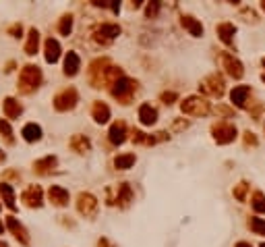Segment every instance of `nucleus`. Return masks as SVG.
Instances as JSON below:
<instances>
[{
	"label": "nucleus",
	"mask_w": 265,
	"mask_h": 247,
	"mask_svg": "<svg viewBox=\"0 0 265 247\" xmlns=\"http://www.w3.org/2000/svg\"><path fill=\"white\" fill-rule=\"evenodd\" d=\"M40 81H42V71L35 65H27L19 75V89L23 94H31L33 89H37Z\"/></svg>",
	"instance_id": "obj_1"
},
{
	"label": "nucleus",
	"mask_w": 265,
	"mask_h": 247,
	"mask_svg": "<svg viewBox=\"0 0 265 247\" xmlns=\"http://www.w3.org/2000/svg\"><path fill=\"white\" fill-rule=\"evenodd\" d=\"M236 125L230 121H217L212 125V135L214 140L220 143V145H226V143H232L236 140Z\"/></svg>",
	"instance_id": "obj_2"
},
{
	"label": "nucleus",
	"mask_w": 265,
	"mask_h": 247,
	"mask_svg": "<svg viewBox=\"0 0 265 247\" xmlns=\"http://www.w3.org/2000/svg\"><path fill=\"white\" fill-rule=\"evenodd\" d=\"M181 110H182V114H189V117H205V114H209V110H212V106H209L205 98L191 96V98L182 100Z\"/></svg>",
	"instance_id": "obj_3"
},
{
	"label": "nucleus",
	"mask_w": 265,
	"mask_h": 247,
	"mask_svg": "<svg viewBox=\"0 0 265 247\" xmlns=\"http://www.w3.org/2000/svg\"><path fill=\"white\" fill-rule=\"evenodd\" d=\"M135 89H137V81L122 77L120 81H116L114 86H112V96H114L116 100H120L122 104H129L131 98H132V94H135Z\"/></svg>",
	"instance_id": "obj_4"
},
{
	"label": "nucleus",
	"mask_w": 265,
	"mask_h": 247,
	"mask_svg": "<svg viewBox=\"0 0 265 247\" xmlns=\"http://www.w3.org/2000/svg\"><path fill=\"white\" fill-rule=\"evenodd\" d=\"M201 91L207 96H214V98H222L224 96V77L217 75V73H212L209 77H205L201 81Z\"/></svg>",
	"instance_id": "obj_5"
},
{
	"label": "nucleus",
	"mask_w": 265,
	"mask_h": 247,
	"mask_svg": "<svg viewBox=\"0 0 265 247\" xmlns=\"http://www.w3.org/2000/svg\"><path fill=\"white\" fill-rule=\"evenodd\" d=\"M222 67L226 69V73H228L232 79H243V75H245V67L243 63L234 56V54H230V52H222Z\"/></svg>",
	"instance_id": "obj_6"
},
{
	"label": "nucleus",
	"mask_w": 265,
	"mask_h": 247,
	"mask_svg": "<svg viewBox=\"0 0 265 247\" xmlns=\"http://www.w3.org/2000/svg\"><path fill=\"white\" fill-rule=\"evenodd\" d=\"M77 100H79V96H77V89L75 88L62 89L60 94H56V98H54V108H56L58 112L71 110V108H75Z\"/></svg>",
	"instance_id": "obj_7"
},
{
	"label": "nucleus",
	"mask_w": 265,
	"mask_h": 247,
	"mask_svg": "<svg viewBox=\"0 0 265 247\" xmlns=\"http://www.w3.org/2000/svg\"><path fill=\"white\" fill-rule=\"evenodd\" d=\"M77 208H79V212L83 216H93L98 210V199L91 194H79V197H77Z\"/></svg>",
	"instance_id": "obj_8"
},
{
	"label": "nucleus",
	"mask_w": 265,
	"mask_h": 247,
	"mask_svg": "<svg viewBox=\"0 0 265 247\" xmlns=\"http://www.w3.org/2000/svg\"><path fill=\"white\" fill-rule=\"evenodd\" d=\"M21 197L29 208H40L42 206V189L37 187V185H29V187L23 191Z\"/></svg>",
	"instance_id": "obj_9"
},
{
	"label": "nucleus",
	"mask_w": 265,
	"mask_h": 247,
	"mask_svg": "<svg viewBox=\"0 0 265 247\" xmlns=\"http://www.w3.org/2000/svg\"><path fill=\"white\" fill-rule=\"evenodd\" d=\"M248 96H251V88H248V86H236L234 89L230 91V100H232V104L238 106V108H247Z\"/></svg>",
	"instance_id": "obj_10"
},
{
	"label": "nucleus",
	"mask_w": 265,
	"mask_h": 247,
	"mask_svg": "<svg viewBox=\"0 0 265 247\" xmlns=\"http://www.w3.org/2000/svg\"><path fill=\"white\" fill-rule=\"evenodd\" d=\"M48 197H50V202L58 208L68 206V191L65 187H60V185H52L48 191Z\"/></svg>",
	"instance_id": "obj_11"
},
{
	"label": "nucleus",
	"mask_w": 265,
	"mask_h": 247,
	"mask_svg": "<svg viewBox=\"0 0 265 247\" xmlns=\"http://www.w3.org/2000/svg\"><path fill=\"white\" fill-rule=\"evenodd\" d=\"M6 227H9L11 230H13V235L19 239V241L23 243V245H27L29 243V237H27V230L23 229V225L21 222L15 218V216H9V218H6Z\"/></svg>",
	"instance_id": "obj_12"
},
{
	"label": "nucleus",
	"mask_w": 265,
	"mask_h": 247,
	"mask_svg": "<svg viewBox=\"0 0 265 247\" xmlns=\"http://www.w3.org/2000/svg\"><path fill=\"white\" fill-rule=\"evenodd\" d=\"M108 137H110V141L114 145H120L127 141V125L120 121V123H114V125L110 127V133H108Z\"/></svg>",
	"instance_id": "obj_13"
},
{
	"label": "nucleus",
	"mask_w": 265,
	"mask_h": 247,
	"mask_svg": "<svg viewBox=\"0 0 265 247\" xmlns=\"http://www.w3.org/2000/svg\"><path fill=\"white\" fill-rule=\"evenodd\" d=\"M139 121L147 127H151L153 123L158 121V110H155L151 104H141L139 106Z\"/></svg>",
	"instance_id": "obj_14"
},
{
	"label": "nucleus",
	"mask_w": 265,
	"mask_h": 247,
	"mask_svg": "<svg viewBox=\"0 0 265 247\" xmlns=\"http://www.w3.org/2000/svg\"><path fill=\"white\" fill-rule=\"evenodd\" d=\"M234 34H236V27L232 25V23H220V25H217V35H220V40L226 46H232V42H234Z\"/></svg>",
	"instance_id": "obj_15"
},
{
	"label": "nucleus",
	"mask_w": 265,
	"mask_h": 247,
	"mask_svg": "<svg viewBox=\"0 0 265 247\" xmlns=\"http://www.w3.org/2000/svg\"><path fill=\"white\" fill-rule=\"evenodd\" d=\"M79 69H81V60H79V56H77L75 52H68L66 56H65V75L75 77L77 73H79Z\"/></svg>",
	"instance_id": "obj_16"
},
{
	"label": "nucleus",
	"mask_w": 265,
	"mask_h": 247,
	"mask_svg": "<svg viewBox=\"0 0 265 247\" xmlns=\"http://www.w3.org/2000/svg\"><path fill=\"white\" fill-rule=\"evenodd\" d=\"M91 117L96 123H108V119H110V108H108L104 102H93Z\"/></svg>",
	"instance_id": "obj_17"
},
{
	"label": "nucleus",
	"mask_w": 265,
	"mask_h": 247,
	"mask_svg": "<svg viewBox=\"0 0 265 247\" xmlns=\"http://www.w3.org/2000/svg\"><path fill=\"white\" fill-rule=\"evenodd\" d=\"M21 135H23V140L29 141V143L31 141H37V140H42V127L35 125V123H29V125L23 127Z\"/></svg>",
	"instance_id": "obj_18"
},
{
	"label": "nucleus",
	"mask_w": 265,
	"mask_h": 247,
	"mask_svg": "<svg viewBox=\"0 0 265 247\" xmlns=\"http://www.w3.org/2000/svg\"><path fill=\"white\" fill-rule=\"evenodd\" d=\"M182 27H184L191 35H195V37H201V35H203V25H201L197 19L189 17V15H186V17H182Z\"/></svg>",
	"instance_id": "obj_19"
},
{
	"label": "nucleus",
	"mask_w": 265,
	"mask_h": 247,
	"mask_svg": "<svg viewBox=\"0 0 265 247\" xmlns=\"http://www.w3.org/2000/svg\"><path fill=\"white\" fill-rule=\"evenodd\" d=\"M58 58H60V44H58V40L50 37V40L46 42V60L54 65Z\"/></svg>",
	"instance_id": "obj_20"
},
{
	"label": "nucleus",
	"mask_w": 265,
	"mask_h": 247,
	"mask_svg": "<svg viewBox=\"0 0 265 247\" xmlns=\"http://www.w3.org/2000/svg\"><path fill=\"white\" fill-rule=\"evenodd\" d=\"M132 202V189L129 183H122L118 187V195H116V204H118L120 208H127L129 204Z\"/></svg>",
	"instance_id": "obj_21"
},
{
	"label": "nucleus",
	"mask_w": 265,
	"mask_h": 247,
	"mask_svg": "<svg viewBox=\"0 0 265 247\" xmlns=\"http://www.w3.org/2000/svg\"><path fill=\"white\" fill-rule=\"evenodd\" d=\"M2 110H4V117H6V119H17L23 108H21V104H19L15 98H6Z\"/></svg>",
	"instance_id": "obj_22"
},
{
	"label": "nucleus",
	"mask_w": 265,
	"mask_h": 247,
	"mask_svg": "<svg viewBox=\"0 0 265 247\" xmlns=\"http://www.w3.org/2000/svg\"><path fill=\"white\" fill-rule=\"evenodd\" d=\"M58 164V160H56V156H46V158H42V160H37L35 164H33V168L40 175H46V173H50V171H54V166Z\"/></svg>",
	"instance_id": "obj_23"
},
{
	"label": "nucleus",
	"mask_w": 265,
	"mask_h": 247,
	"mask_svg": "<svg viewBox=\"0 0 265 247\" xmlns=\"http://www.w3.org/2000/svg\"><path fill=\"white\" fill-rule=\"evenodd\" d=\"M135 154H120V156L114 158V166L118 168V171H129V168L135 164Z\"/></svg>",
	"instance_id": "obj_24"
},
{
	"label": "nucleus",
	"mask_w": 265,
	"mask_h": 247,
	"mask_svg": "<svg viewBox=\"0 0 265 247\" xmlns=\"http://www.w3.org/2000/svg\"><path fill=\"white\" fill-rule=\"evenodd\" d=\"M37 44H40V32L37 29H29V35H27V44H25V52L29 56H33L37 52Z\"/></svg>",
	"instance_id": "obj_25"
},
{
	"label": "nucleus",
	"mask_w": 265,
	"mask_h": 247,
	"mask_svg": "<svg viewBox=\"0 0 265 247\" xmlns=\"http://www.w3.org/2000/svg\"><path fill=\"white\" fill-rule=\"evenodd\" d=\"M71 148L75 150V152H79V154H85L89 148H91V143H89V140L85 135H73V140H71Z\"/></svg>",
	"instance_id": "obj_26"
},
{
	"label": "nucleus",
	"mask_w": 265,
	"mask_h": 247,
	"mask_svg": "<svg viewBox=\"0 0 265 247\" xmlns=\"http://www.w3.org/2000/svg\"><path fill=\"white\" fill-rule=\"evenodd\" d=\"M99 34L106 35L108 40H114V37L120 35V27L116 25V23H102V25H99Z\"/></svg>",
	"instance_id": "obj_27"
},
{
	"label": "nucleus",
	"mask_w": 265,
	"mask_h": 247,
	"mask_svg": "<svg viewBox=\"0 0 265 247\" xmlns=\"http://www.w3.org/2000/svg\"><path fill=\"white\" fill-rule=\"evenodd\" d=\"M0 194L4 197V204L9 206L11 210H15V191L9 183H0Z\"/></svg>",
	"instance_id": "obj_28"
},
{
	"label": "nucleus",
	"mask_w": 265,
	"mask_h": 247,
	"mask_svg": "<svg viewBox=\"0 0 265 247\" xmlns=\"http://www.w3.org/2000/svg\"><path fill=\"white\" fill-rule=\"evenodd\" d=\"M251 206H253V210H255L257 214H263V212H265V195L261 194V191H255V194H253Z\"/></svg>",
	"instance_id": "obj_29"
},
{
	"label": "nucleus",
	"mask_w": 265,
	"mask_h": 247,
	"mask_svg": "<svg viewBox=\"0 0 265 247\" xmlns=\"http://www.w3.org/2000/svg\"><path fill=\"white\" fill-rule=\"evenodd\" d=\"M247 194H248V183L247 181H240L234 189H232V195H234L238 202H247Z\"/></svg>",
	"instance_id": "obj_30"
},
{
	"label": "nucleus",
	"mask_w": 265,
	"mask_h": 247,
	"mask_svg": "<svg viewBox=\"0 0 265 247\" xmlns=\"http://www.w3.org/2000/svg\"><path fill=\"white\" fill-rule=\"evenodd\" d=\"M248 227H251V230L255 235H265V220L263 218H257V216H253L251 220H248Z\"/></svg>",
	"instance_id": "obj_31"
},
{
	"label": "nucleus",
	"mask_w": 265,
	"mask_h": 247,
	"mask_svg": "<svg viewBox=\"0 0 265 247\" xmlns=\"http://www.w3.org/2000/svg\"><path fill=\"white\" fill-rule=\"evenodd\" d=\"M71 29H73V17H71V15H65V17L60 19L58 32H60L62 35H68V34H71Z\"/></svg>",
	"instance_id": "obj_32"
},
{
	"label": "nucleus",
	"mask_w": 265,
	"mask_h": 247,
	"mask_svg": "<svg viewBox=\"0 0 265 247\" xmlns=\"http://www.w3.org/2000/svg\"><path fill=\"white\" fill-rule=\"evenodd\" d=\"M158 11H160V2L147 4V9H145V15H147V19H153L155 15H158Z\"/></svg>",
	"instance_id": "obj_33"
},
{
	"label": "nucleus",
	"mask_w": 265,
	"mask_h": 247,
	"mask_svg": "<svg viewBox=\"0 0 265 247\" xmlns=\"http://www.w3.org/2000/svg\"><path fill=\"white\" fill-rule=\"evenodd\" d=\"M248 145H257V137H255V133H251V131H247L245 133V148H248Z\"/></svg>",
	"instance_id": "obj_34"
},
{
	"label": "nucleus",
	"mask_w": 265,
	"mask_h": 247,
	"mask_svg": "<svg viewBox=\"0 0 265 247\" xmlns=\"http://www.w3.org/2000/svg\"><path fill=\"white\" fill-rule=\"evenodd\" d=\"M0 133H2L9 141H13L11 140V127H9V123H6V121H0Z\"/></svg>",
	"instance_id": "obj_35"
},
{
	"label": "nucleus",
	"mask_w": 265,
	"mask_h": 247,
	"mask_svg": "<svg viewBox=\"0 0 265 247\" xmlns=\"http://www.w3.org/2000/svg\"><path fill=\"white\" fill-rule=\"evenodd\" d=\"M162 100H164L166 104H172V100H176V94H174V91H164Z\"/></svg>",
	"instance_id": "obj_36"
},
{
	"label": "nucleus",
	"mask_w": 265,
	"mask_h": 247,
	"mask_svg": "<svg viewBox=\"0 0 265 247\" xmlns=\"http://www.w3.org/2000/svg\"><path fill=\"white\" fill-rule=\"evenodd\" d=\"M98 247H114L108 239H99V243H98Z\"/></svg>",
	"instance_id": "obj_37"
},
{
	"label": "nucleus",
	"mask_w": 265,
	"mask_h": 247,
	"mask_svg": "<svg viewBox=\"0 0 265 247\" xmlns=\"http://www.w3.org/2000/svg\"><path fill=\"white\" fill-rule=\"evenodd\" d=\"M234 247H253V245H251V243H247V241H238Z\"/></svg>",
	"instance_id": "obj_38"
},
{
	"label": "nucleus",
	"mask_w": 265,
	"mask_h": 247,
	"mask_svg": "<svg viewBox=\"0 0 265 247\" xmlns=\"http://www.w3.org/2000/svg\"><path fill=\"white\" fill-rule=\"evenodd\" d=\"M2 230H4V227H2V220H0V233H2Z\"/></svg>",
	"instance_id": "obj_39"
},
{
	"label": "nucleus",
	"mask_w": 265,
	"mask_h": 247,
	"mask_svg": "<svg viewBox=\"0 0 265 247\" xmlns=\"http://www.w3.org/2000/svg\"><path fill=\"white\" fill-rule=\"evenodd\" d=\"M261 9H263V11H265V2H261Z\"/></svg>",
	"instance_id": "obj_40"
},
{
	"label": "nucleus",
	"mask_w": 265,
	"mask_h": 247,
	"mask_svg": "<svg viewBox=\"0 0 265 247\" xmlns=\"http://www.w3.org/2000/svg\"><path fill=\"white\" fill-rule=\"evenodd\" d=\"M0 247H6V243H0Z\"/></svg>",
	"instance_id": "obj_41"
},
{
	"label": "nucleus",
	"mask_w": 265,
	"mask_h": 247,
	"mask_svg": "<svg viewBox=\"0 0 265 247\" xmlns=\"http://www.w3.org/2000/svg\"><path fill=\"white\" fill-rule=\"evenodd\" d=\"M261 79H263V81H265V73H263V75H261Z\"/></svg>",
	"instance_id": "obj_42"
},
{
	"label": "nucleus",
	"mask_w": 265,
	"mask_h": 247,
	"mask_svg": "<svg viewBox=\"0 0 265 247\" xmlns=\"http://www.w3.org/2000/svg\"><path fill=\"white\" fill-rule=\"evenodd\" d=\"M261 63H263V67H265V58H263V60H261Z\"/></svg>",
	"instance_id": "obj_43"
},
{
	"label": "nucleus",
	"mask_w": 265,
	"mask_h": 247,
	"mask_svg": "<svg viewBox=\"0 0 265 247\" xmlns=\"http://www.w3.org/2000/svg\"><path fill=\"white\" fill-rule=\"evenodd\" d=\"M259 247H265V243H261V245H259Z\"/></svg>",
	"instance_id": "obj_44"
}]
</instances>
